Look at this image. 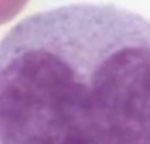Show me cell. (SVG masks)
<instances>
[{"mask_svg":"<svg viewBox=\"0 0 150 144\" xmlns=\"http://www.w3.org/2000/svg\"><path fill=\"white\" fill-rule=\"evenodd\" d=\"M0 144H150V19L74 3L10 28L0 39Z\"/></svg>","mask_w":150,"mask_h":144,"instance_id":"1","label":"cell"},{"mask_svg":"<svg viewBox=\"0 0 150 144\" xmlns=\"http://www.w3.org/2000/svg\"><path fill=\"white\" fill-rule=\"evenodd\" d=\"M28 3L29 0H0V27L16 18Z\"/></svg>","mask_w":150,"mask_h":144,"instance_id":"2","label":"cell"}]
</instances>
